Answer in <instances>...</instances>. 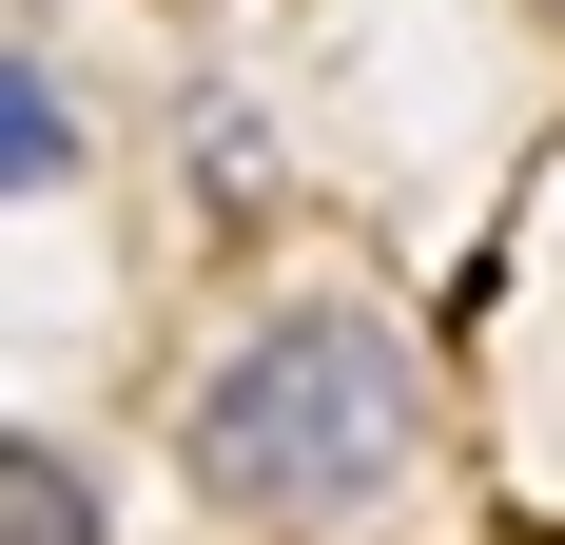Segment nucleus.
Masks as SVG:
<instances>
[{
  "label": "nucleus",
  "instance_id": "nucleus-3",
  "mask_svg": "<svg viewBox=\"0 0 565 545\" xmlns=\"http://www.w3.org/2000/svg\"><path fill=\"white\" fill-rule=\"evenodd\" d=\"M0 545H98V488H78V448H58V429L0 448Z\"/></svg>",
  "mask_w": 565,
  "mask_h": 545
},
{
  "label": "nucleus",
  "instance_id": "nucleus-1",
  "mask_svg": "<svg viewBox=\"0 0 565 545\" xmlns=\"http://www.w3.org/2000/svg\"><path fill=\"white\" fill-rule=\"evenodd\" d=\"M409 448H429V371H409V331L351 312V292L254 312L215 371H195V409H175V468H195L215 526H351L371 488H409Z\"/></svg>",
  "mask_w": 565,
  "mask_h": 545
},
{
  "label": "nucleus",
  "instance_id": "nucleus-2",
  "mask_svg": "<svg viewBox=\"0 0 565 545\" xmlns=\"http://www.w3.org/2000/svg\"><path fill=\"white\" fill-rule=\"evenodd\" d=\"M78 157H98V117H78L58 40L20 20V40H0V195H78Z\"/></svg>",
  "mask_w": 565,
  "mask_h": 545
}]
</instances>
